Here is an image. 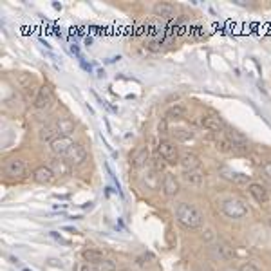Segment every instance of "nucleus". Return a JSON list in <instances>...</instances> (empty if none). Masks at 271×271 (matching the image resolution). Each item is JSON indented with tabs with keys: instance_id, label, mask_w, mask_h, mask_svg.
<instances>
[{
	"instance_id": "1",
	"label": "nucleus",
	"mask_w": 271,
	"mask_h": 271,
	"mask_svg": "<svg viewBox=\"0 0 271 271\" xmlns=\"http://www.w3.org/2000/svg\"><path fill=\"white\" fill-rule=\"evenodd\" d=\"M176 215H177V219H179V223L190 230L201 228L203 223H205L203 214H201L194 205H188V203H179V205L176 206Z\"/></svg>"
},
{
	"instance_id": "2",
	"label": "nucleus",
	"mask_w": 271,
	"mask_h": 271,
	"mask_svg": "<svg viewBox=\"0 0 271 271\" xmlns=\"http://www.w3.org/2000/svg\"><path fill=\"white\" fill-rule=\"evenodd\" d=\"M223 214L230 219H243L248 215V206L241 199H226L223 201Z\"/></svg>"
},
{
	"instance_id": "3",
	"label": "nucleus",
	"mask_w": 271,
	"mask_h": 271,
	"mask_svg": "<svg viewBox=\"0 0 271 271\" xmlns=\"http://www.w3.org/2000/svg\"><path fill=\"white\" fill-rule=\"evenodd\" d=\"M159 156H161L163 161H167L168 165H176V163H179V159H181L176 143H172V141L159 143Z\"/></svg>"
},
{
	"instance_id": "4",
	"label": "nucleus",
	"mask_w": 271,
	"mask_h": 271,
	"mask_svg": "<svg viewBox=\"0 0 271 271\" xmlns=\"http://www.w3.org/2000/svg\"><path fill=\"white\" fill-rule=\"evenodd\" d=\"M85 159H87V150L80 143H74L71 147V150L65 154V163H69V165H81Z\"/></svg>"
},
{
	"instance_id": "5",
	"label": "nucleus",
	"mask_w": 271,
	"mask_h": 271,
	"mask_svg": "<svg viewBox=\"0 0 271 271\" xmlns=\"http://www.w3.org/2000/svg\"><path fill=\"white\" fill-rule=\"evenodd\" d=\"M4 172L9 177H24L25 176V163L18 157H11L4 165Z\"/></svg>"
},
{
	"instance_id": "6",
	"label": "nucleus",
	"mask_w": 271,
	"mask_h": 271,
	"mask_svg": "<svg viewBox=\"0 0 271 271\" xmlns=\"http://www.w3.org/2000/svg\"><path fill=\"white\" fill-rule=\"evenodd\" d=\"M72 145H74V143H72V139L69 138V136H60V138L54 139V141L51 143V150L54 156L65 157V154L71 150Z\"/></svg>"
},
{
	"instance_id": "7",
	"label": "nucleus",
	"mask_w": 271,
	"mask_h": 271,
	"mask_svg": "<svg viewBox=\"0 0 271 271\" xmlns=\"http://www.w3.org/2000/svg\"><path fill=\"white\" fill-rule=\"evenodd\" d=\"M181 190V185L179 181H177V177L174 176V174H165V177H163V192H165V195H168V197H176L177 194H179Z\"/></svg>"
},
{
	"instance_id": "8",
	"label": "nucleus",
	"mask_w": 271,
	"mask_h": 271,
	"mask_svg": "<svg viewBox=\"0 0 271 271\" xmlns=\"http://www.w3.org/2000/svg\"><path fill=\"white\" fill-rule=\"evenodd\" d=\"M52 101V90L51 87L47 85H43L42 89L38 90V94H36V98H34V109H38V110H43V109H47L49 105H51Z\"/></svg>"
},
{
	"instance_id": "9",
	"label": "nucleus",
	"mask_w": 271,
	"mask_h": 271,
	"mask_svg": "<svg viewBox=\"0 0 271 271\" xmlns=\"http://www.w3.org/2000/svg\"><path fill=\"white\" fill-rule=\"evenodd\" d=\"M179 165L183 167V170H185V172H194V170H197V168L201 167V159H199V156H197V154L185 152L183 156H181Z\"/></svg>"
},
{
	"instance_id": "10",
	"label": "nucleus",
	"mask_w": 271,
	"mask_h": 271,
	"mask_svg": "<svg viewBox=\"0 0 271 271\" xmlns=\"http://www.w3.org/2000/svg\"><path fill=\"white\" fill-rule=\"evenodd\" d=\"M219 174L224 177V179L232 181V183H235V185H246V183H250V176H246V174H241V172H233V170H230V168H226V167H221Z\"/></svg>"
},
{
	"instance_id": "11",
	"label": "nucleus",
	"mask_w": 271,
	"mask_h": 271,
	"mask_svg": "<svg viewBox=\"0 0 271 271\" xmlns=\"http://www.w3.org/2000/svg\"><path fill=\"white\" fill-rule=\"evenodd\" d=\"M148 161V148L147 147H141L138 150H134L130 154V167L132 168H141L145 167Z\"/></svg>"
},
{
	"instance_id": "12",
	"label": "nucleus",
	"mask_w": 271,
	"mask_h": 271,
	"mask_svg": "<svg viewBox=\"0 0 271 271\" xmlns=\"http://www.w3.org/2000/svg\"><path fill=\"white\" fill-rule=\"evenodd\" d=\"M201 125L206 130H212V132H223L226 129L224 121L221 118H217V116H205V118L201 119Z\"/></svg>"
},
{
	"instance_id": "13",
	"label": "nucleus",
	"mask_w": 271,
	"mask_h": 271,
	"mask_svg": "<svg viewBox=\"0 0 271 271\" xmlns=\"http://www.w3.org/2000/svg\"><path fill=\"white\" fill-rule=\"evenodd\" d=\"M33 177L40 185H47V183H51V181L54 179V170H52L51 167H38V168H34Z\"/></svg>"
},
{
	"instance_id": "14",
	"label": "nucleus",
	"mask_w": 271,
	"mask_h": 271,
	"mask_svg": "<svg viewBox=\"0 0 271 271\" xmlns=\"http://www.w3.org/2000/svg\"><path fill=\"white\" fill-rule=\"evenodd\" d=\"M154 14L159 16V18H172L174 14H176V7L168 2H159V4L154 5Z\"/></svg>"
},
{
	"instance_id": "15",
	"label": "nucleus",
	"mask_w": 271,
	"mask_h": 271,
	"mask_svg": "<svg viewBox=\"0 0 271 271\" xmlns=\"http://www.w3.org/2000/svg\"><path fill=\"white\" fill-rule=\"evenodd\" d=\"M58 129H56V125H45V127H42L38 132V138L40 141L43 143H52L54 139H58L60 136H58Z\"/></svg>"
},
{
	"instance_id": "16",
	"label": "nucleus",
	"mask_w": 271,
	"mask_h": 271,
	"mask_svg": "<svg viewBox=\"0 0 271 271\" xmlns=\"http://www.w3.org/2000/svg\"><path fill=\"white\" fill-rule=\"evenodd\" d=\"M248 192H250V195L257 203H266L268 201V190L262 185H259V183H252V185L248 186Z\"/></svg>"
},
{
	"instance_id": "17",
	"label": "nucleus",
	"mask_w": 271,
	"mask_h": 271,
	"mask_svg": "<svg viewBox=\"0 0 271 271\" xmlns=\"http://www.w3.org/2000/svg\"><path fill=\"white\" fill-rule=\"evenodd\" d=\"M215 147L223 154L233 152V141L228 138V134H221L219 138H217V141H215Z\"/></svg>"
},
{
	"instance_id": "18",
	"label": "nucleus",
	"mask_w": 271,
	"mask_h": 271,
	"mask_svg": "<svg viewBox=\"0 0 271 271\" xmlns=\"http://www.w3.org/2000/svg\"><path fill=\"white\" fill-rule=\"evenodd\" d=\"M56 129L60 132V136H69L74 130V121L69 118H60L56 121Z\"/></svg>"
},
{
	"instance_id": "19",
	"label": "nucleus",
	"mask_w": 271,
	"mask_h": 271,
	"mask_svg": "<svg viewBox=\"0 0 271 271\" xmlns=\"http://www.w3.org/2000/svg\"><path fill=\"white\" fill-rule=\"evenodd\" d=\"M81 257L85 259L87 262H90V264H100V262H103V253L98 252V250H85V252L81 253Z\"/></svg>"
},
{
	"instance_id": "20",
	"label": "nucleus",
	"mask_w": 271,
	"mask_h": 271,
	"mask_svg": "<svg viewBox=\"0 0 271 271\" xmlns=\"http://www.w3.org/2000/svg\"><path fill=\"white\" fill-rule=\"evenodd\" d=\"M183 179L188 183V185H194V186H199L201 183H203V174L201 172H197V170H194V172H185L183 174Z\"/></svg>"
},
{
	"instance_id": "21",
	"label": "nucleus",
	"mask_w": 271,
	"mask_h": 271,
	"mask_svg": "<svg viewBox=\"0 0 271 271\" xmlns=\"http://www.w3.org/2000/svg\"><path fill=\"white\" fill-rule=\"evenodd\" d=\"M14 80H16V83H18L22 89H29V87L34 83V78L31 76V74H27V72H18V74L14 76Z\"/></svg>"
},
{
	"instance_id": "22",
	"label": "nucleus",
	"mask_w": 271,
	"mask_h": 271,
	"mask_svg": "<svg viewBox=\"0 0 271 271\" xmlns=\"http://www.w3.org/2000/svg\"><path fill=\"white\" fill-rule=\"evenodd\" d=\"M185 114H186V109L183 105H174V107H170V109L167 110V118L170 119H181Z\"/></svg>"
},
{
	"instance_id": "23",
	"label": "nucleus",
	"mask_w": 271,
	"mask_h": 271,
	"mask_svg": "<svg viewBox=\"0 0 271 271\" xmlns=\"http://www.w3.org/2000/svg\"><path fill=\"white\" fill-rule=\"evenodd\" d=\"M215 255L219 259H230L233 255L232 248L226 246V244H221V246H217V250H215Z\"/></svg>"
},
{
	"instance_id": "24",
	"label": "nucleus",
	"mask_w": 271,
	"mask_h": 271,
	"mask_svg": "<svg viewBox=\"0 0 271 271\" xmlns=\"http://www.w3.org/2000/svg\"><path fill=\"white\" fill-rule=\"evenodd\" d=\"M172 134H174V138L179 139V141H188V139L194 138V134L188 132V130H185V129H176Z\"/></svg>"
},
{
	"instance_id": "25",
	"label": "nucleus",
	"mask_w": 271,
	"mask_h": 271,
	"mask_svg": "<svg viewBox=\"0 0 271 271\" xmlns=\"http://www.w3.org/2000/svg\"><path fill=\"white\" fill-rule=\"evenodd\" d=\"M96 271H116V264L112 261H103L96 264Z\"/></svg>"
},
{
	"instance_id": "26",
	"label": "nucleus",
	"mask_w": 271,
	"mask_h": 271,
	"mask_svg": "<svg viewBox=\"0 0 271 271\" xmlns=\"http://www.w3.org/2000/svg\"><path fill=\"white\" fill-rule=\"evenodd\" d=\"M52 167L56 168L60 174H67V172H69V167H67L65 161H62V159H54V161H52Z\"/></svg>"
},
{
	"instance_id": "27",
	"label": "nucleus",
	"mask_w": 271,
	"mask_h": 271,
	"mask_svg": "<svg viewBox=\"0 0 271 271\" xmlns=\"http://www.w3.org/2000/svg\"><path fill=\"white\" fill-rule=\"evenodd\" d=\"M262 172H264V176H266L268 179H271V161H266L262 165Z\"/></svg>"
},
{
	"instance_id": "28",
	"label": "nucleus",
	"mask_w": 271,
	"mask_h": 271,
	"mask_svg": "<svg viewBox=\"0 0 271 271\" xmlns=\"http://www.w3.org/2000/svg\"><path fill=\"white\" fill-rule=\"evenodd\" d=\"M239 271H259V268L253 266L252 262H246V264H243V266H241V270H239Z\"/></svg>"
},
{
	"instance_id": "29",
	"label": "nucleus",
	"mask_w": 271,
	"mask_h": 271,
	"mask_svg": "<svg viewBox=\"0 0 271 271\" xmlns=\"http://www.w3.org/2000/svg\"><path fill=\"white\" fill-rule=\"evenodd\" d=\"M161 159H163L161 156H157L156 159H154V167H156V170H163V167H165V163H163Z\"/></svg>"
},
{
	"instance_id": "30",
	"label": "nucleus",
	"mask_w": 271,
	"mask_h": 271,
	"mask_svg": "<svg viewBox=\"0 0 271 271\" xmlns=\"http://www.w3.org/2000/svg\"><path fill=\"white\" fill-rule=\"evenodd\" d=\"M159 130H161L163 134H167V121H165V119H163L161 123H159Z\"/></svg>"
},
{
	"instance_id": "31",
	"label": "nucleus",
	"mask_w": 271,
	"mask_h": 271,
	"mask_svg": "<svg viewBox=\"0 0 271 271\" xmlns=\"http://www.w3.org/2000/svg\"><path fill=\"white\" fill-rule=\"evenodd\" d=\"M80 271H92V270H90L89 266H81V270H80Z\"/></svg>"
},
{
	"instance_id": "32",
	"label": "nucleus",
	"mask_w": 271,
	"mask_h": 271,
	"mask_svg": "<svg viewBox=\"0 0 271 271\" xmlns=\"http://www.w3.org/2000/svg\"><path fill=\"white\" fill-rule=\"evenodd\" d=\"M121 271H129V270H121Z\"/></svg>"
},
{
	"instance_id": "33",
	"label": "nucleus",
	"mask_w": 271,
	"mask_h": 271,
	"mask_svg": "<svg viewBox=\"0 0 271 271\" xmlns=\"http://www.w3.org/2000/svg\"><path fill=\"white\" fill-rule=\"evenodd\" d=\"M270 226H271V219H270Z\"/></svg>"
}]
</instances>
